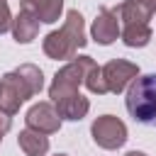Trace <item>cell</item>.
Listing matches in <instances>:
<instances>
[{
	"label": "cell",
	"mask_w": 156,
	"mask_h": 156,
	"mask_svg": "<svg viewBox=\"0 0 156 156\" xmlns=\"http://www.w3.org/2000/svg\"><path fill=\"white\" fill-rule=\"evenodd\" d=\"M44 88V73L34 63H22L0 78V110L10 117Z\"/></svg>",
	"instance_id": "1"
},
{
	"label": "cell",
	"mask_w": 156,
	"mask_h": 156,
	"mask_svg": "<svg viewBox=\"0 0 156 156\" xmlns=\"http://www.w3.org/2000/svg\"><path fill=\"white\" fill-rule=\"evenodd\" d=\"M85 44H88V37H85L83 15L78 10H68L61 29L49 32L44 37V41H41V49L54 61H66V58L71 61L78 54V49H83Z\"/></svg>",
	"instance_id": "2"
},
{
	"label": "cell",
	"mask_w": 156,
	"mask_h": 156,
	"mask_svg": "<svg viewBox=\"0 0 156 156\" xmlns=\"http://www.w3.org/2000/svg\"><path fill=\"white\" fill-rule=\"evenodd\" d=\"M119 20V37L129 49H141L151 41V12L136 2V0H124L112 10Z\"/></svg>",
	"instance_id": "3"
},
{
	"label": "cell",
	"mask_w": 156,
	"mask_h": 156,
	"mask_svg": "<svg viewBox=\"0 0 156 156\" xmlns=\"http://www.w3.org/2000/svg\"><path fill=\"white\" fill-rule=\"evenodd\" d=\"M124 105L134 122L156 127V73L136 76L127 88Z\"/></svg>",
	"instance_id": "4"
},
{
	"label": "cell",
	"mask_w": 156,
	"mask_h": 156,
	"mask_svg": "<svg viewBox=\"0 0 156 156\" xmlns=\"http://www.w3.org/2000/svg\"><path fill=\"white\" fill-rule=\"evenodd\" d=\"M90 61H93L90 56H78V54H76L63 68L56 71V76H54V80H51V85H49V98H51V102L63 100V98L78 93V88H80L83 80H85V68H88Z\"/></svg>",
	"instance_id": "5"
},
{
	"label": "cell",
	"mask_w": 156,
	"mask_h": 156,
	"mask_svg": "<svg viewBox=\"0 0 156 156\" xmlns=\"http://www.w3.org/2000/svg\"><path fill=\"white\" fill-rule=\"evenodd\" d=\"M90 134H93V141L100 149H107V151H115V149L124 146V141L129 139L127 136V124L115 115H100L93 122Z\"/></svg>",
	"instance_id": "6"
},
{
	"label": "cell",
	"mask_w": 156,
	"mask_h": 156,
	"mask_svg": "<svg viewBox=\"0 0 156 156\" xmlns=\"http://www.w3.org/2000/svg\"><path fill=\"white\" fill-rule=\"evenodd\" d=\"M136 76H139V66L132 61H124V58H112L102 66V78H105L107 93H115V95H119Z\"/></svg>",
	"instance_id": "7"
},
{
	"label": "cell",
	"mask_w": 156,
	"mask_h": 156,
	"mask_svg": "<svg viewBox=\"0 0 156 156\" xmlns=\"http://www.w3.org/2000/svg\"><path fill=\"white\" fill-rule=\"evenodd\" d=\"M27 127L34 129V132H41V134H56L61 129V117L54 107V102H37L27 110V117H24Z\"/></svg>",
	"instance_id": "8"
},
{
	"label": "cell",
	"mask_w": 156,
	"mask_h": 156,
	"mask_svg": "<svg viewBox=\"0 0 156 156\" xmlns=\"http://www.w3.org/2000/svg\"><path fill=\"white\" fill-rule=\"evenodd\" d=\"M90 37L98 44H102V46L117 41V37H119V20H117V15L110 7H100L98 10V15L93 20V27H90Z\"/></svg>",
	"instance_id": "9"
},
{
	"label": "cell",
	"mask_w": 156,
	"mask_h": 156,
	"mask_svg": "<svg viewBox=\"0 0 156 156\" xmlns=\"http://www.w3.org/2000/svg\"><path fill=\"white\" fill-rule=\"evenodd\" d=\"M20 7L32 12L39 22L54 24L63 12V0H20Z\"/></svg>",
	"instance_id": "10"
},
{
	"label": "cell",
	"mask_w": 156,
	"mask_h": 156,
	"mask_svg": "<svg viewBox=\"0 0 156 156\" xmlns=\"http://www.w3.org/2000/svg\"><path fill=\"white\" fill-rule=\"evenodd\" d=\"M39 24H41V22H39L32 12L20 10L17 17H12L10 32H12V37H15L17 44H29V41L37 39V34H39Z\"/></svg>",
	"instance_id": "11"
},
{
	"label": "cell",
	"mask_w": 156,
	"mask_h": 156,
	"mask_svg": "<svg viewBox=\"0 0 156 156\" xmlns=\"http://www.w3.org/2000/svg\"><path fill=\"white\" fill-rule=\"evenodd\" d=\"M54 107H56V112H58L61 119L80 122V119L88 115V110H90V100L83 98L80 93H76V95H68V98H63V100H56Z\"/></svg>",
	"instance_id": "12"
},
{
	"label": "cell",
	"mask_w": 156,
	"mask_h": 156,
	"mask_svg": "<svg viewBox=\"0 0 156 156\" xmlns=\"http://www.w3.org/2000/svg\"><path fill=\"white\" fill-rule=\"evenodd\" d=\"M17 144L24 151V156H46V151H49V136L41 132H34L29 127L20 132Z\"/></svg>",
	"instance_id": "13"
},
{
	"label": "cell",
	"mask_w": 156,
	"mask_h": 156,
	"mask_svg": "<svg viewBox=\"0 0 156 156\" xmlns=\"http://www.w3.org/2000/svg\"><path fill=\"white\" fill-rule=\"evenodd\" d=\"M83 85H85L93 95H105V93H107V85H105V78H102V66H98L95 61H90L88 68H85V80H83Z\"/></svg>",
	"instance_id": "14"
},
{
	"label": "cell",
	"mask_w": 156,
	"mask_h": 156,
	"mask_svg": "<svg viewBox=\"0 0 156 156\" xmlns=\"http://www.w3.org/2000/svg\"><path fill=\"white\" fill-rule=\"evenodd\" d=\"M10 24H12V12H10V5H7V0H0V34L10 32Z\"/></svg>",
	"instance_id": "15"
},
{
	"label": "cell",
	"mask_w": 156,
	"mask_h": 156,
	"mask_svg": "<svg viewBox=\"0 0 156 156\" xmlns=\"http://www.w3.org/2000/svg\"><path fill=\"white\" fill-rule=\"evenodd\" d=\"M10 127H12V117H10L7 112L0 110V141H2V136L10 132Z\"/></svg>",
	"instance_id": "16"
},
{
	"label": "cell",
	"mask_w": 156,
	"mask_h": 156,
	"mask_svg": "<svg viewBox=\"0 0 156 156\" xmlns=\"http://www.w3.org/2000/svg\"><path fill=\"white\" fill-rule=\"evenodd\" d=\"M136 2H141V5H144L149 12H151V15L156 12V0H136Z\"/></svg>",
	"instance_id": "17"
},
{
	"label": "cell",
	"mask_w": 156,
	"mask_h": 156,
	"mask_svg": "<svg viewBox=\"0 0 156 156\" xmlns=\"http://www.w3.org/2000/svg\"><path fill=\"white\" fill-rule=\"evenodd\" d=\"M124 156H146V154H144V151H127Z\"/></svg>",
	"instance_id": "18"
},
{
	"label": "cell",
	"mask_w": 156,
	"mask_h": 156,
	"mask_svg": "<svg viewBox=\"0 0 156 156\" xmlns=\"http://www.w3.org/2000/svg\"><path fill=\"white\" fill-rule=\"evenodd\" d=\"M56 156H68V154H56Z\"/></svg>",
	"instance_id": "19"
}]
</instances>
